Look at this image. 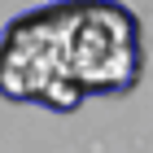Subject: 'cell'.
Wrapping results in <instances>:
<instances>
[{
    "mask_svg": "<svg viewBox=\"0 0 153 153\" xmlns=\"http://www.w3.org/2000/svg\"><path fill=\"white\" fill-rule=\"evenodd\" d=\"M66 57L88 96L131 92L144 74L140 18L118 0H70Z\"/></svg>",
    "mask_w": 153,
    "mask_h": 153,
    "instance_id": "1",
    "label": "cell"
},
{
    "mask_svg": "<svg viewBox=\"0 0 153 153\" xmlns=\"http://www.w3.org/2000/svg\"><path fill=\"white\" fill-rule=\"evenodd\" d=\"M66 22H70V0L31 9L4 26V35H0V96H9L18 105L22 101L39 105L48 83L70 74Z\"/></svg>",
    "mask_w": 153,
    "mask_h": 153,
    "instance_id": "2",
    "label": "cell"
}]
</instances>
